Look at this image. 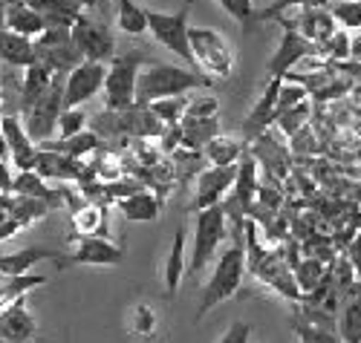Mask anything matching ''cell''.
<instances>
[{"mask_svg":"<svg viewBox=\"0 0 361 343\" xmlns=\"http://www.w3.org/2000/svg\"><path fill=\"white\" fill-rule=\"evenodd\" d=\"M200 87H214V81H208L197 70H185V67L145 64L136 78V107H150L159 99L185 96L188 89H200Z\"/></svg>","mask_w":361,"mask_h":343,"instance_id":"1","label":"cell"},{"mask_svg":"<svg viewBox=\"0 0 361 343\" xmlns=\"http://www.w3.org/2000/svg\"><path fill=\"white\" fill-rule=\"evenodd\" d=\"M243 280H246V248H243V242H231L220 254L212 277H208V283L202 286V297L197 306V320H202L214 306L231 300L237 294V289L243 286Z\"/></svg>","mask_w":361,"mask_h":343,"instance_id":"2","label":"cell"},{"mask_svg":"<svg viewBox=\"0 0 361 343\" xmlns=\"http://www.w3.org/2000/svg\"><path fill=\"white\" fill-rule=\"evenodd\" d=\"M188 44H191V58L194 70L205 75L208 81H226L234 70V52L231 44L226 41L223 32L208 26H188Z\"/></svg>","mask_w":361,"mask_h":343,"instance_id":"3","label":"cell"},{"mask_svg":"<svg viewBox=\"0 0 361 343\" xmlns=\"http://www.w3.org/2000/svg\"><path fill=\"white\" fill-rule=\"evenodd\" d=\"M147 64L145 49H130L125 55H113L104 75V110H133L136 107V78Z\"/></svg>","mask_w":361,"mask_h":343,"instance_id":"4","label":"cell"},{"mask_svg":"<svg viewBox=\"0 0 361 343\" xmlns=\"http://www.w3.org/2000/svg\"><path fill=\"white\" fill-rule=\"evenodd\" d=\"M255 199H257V159H255L252 153H243L231 191L220 202V208L226 213V225H231V239L234 242H243L246 220H249V213H252Z\"/></svg>","mask_w":361,"mask_h":343,"instance_id":"5","label":"cell"},{"mask_svg":"<svg viewBox=\"0 0 361 343\" xmlns=\"http://www.w3.org/2000/svg\"><path fill=\"white\" fill-rule=\"evenodd\" d=\"M226 234H228V225H226V213H223L220 205L205 208V211H197V220H194V242H191V263H188V271H191L194 277H200V274L205 271V266L217 257Z\"/></svg>","mask_w":361,"mask_h":343,"instance_id":"6","label":"cell"},{"mask_svg":"<svg viewBox=\"0 0 361 343\" xmlns=\"http://www.w3.org/2000/svg\"><path fill=\"white\" fill-rule=\"evenodd\" d=\"M64 78L67 75H55L44 96L29 110H23L20 121H23L29 139H32L35 144L49 142L58 133V116H61V110H64Z\"/></svg>","mask_w":361,"mask_h":343,"instance_id":"7","label":"cell"},{"mask_svg":"<svg viewBox=\"0 0 361 343\" xmlns=\"http://www.w3.org/2000/svg\"><path fill=\"white\" fill-rule=\"evenodd\" d=\"M188 12H191V4H185L179 12L145 9V18H147V32L157 38V44H162L165 49H171L176 58H183L185 64L194 70L191 44H188Z\"/></svg>","mask_w":361,"mask_h":343,"instance_id":"8","label":"cell"},{"mask_svg":"<svg viewBox=\"0 0 361 343\" xmlns=\"http://www.w3.org/2000/svg\"><path fill=\"white\" fill-rule=\"evenodd\" d=\"M35 61L52 75H67L81 64L84 55L78 52L70 29H44L35 38Z\"/></svg>","mask_w":361,"mask_h":343,"instance_id":"9","label":"cell"},{"mask_svg":"<svg viewBox=\"0 0 361 343\" xmlns=\"http://www.w3.org/2000/svg\"><path fill=\"white\" fill-rule=\"evenodd\" d=\"M70 35L78 46V52L84 55V61H99V64H110L116 55V38L110 32V26L104 20L90 18L87 12L75 20V26L70 29Z\"/></svg>","mask_w":361,"mask_h":343,"instance_id":"10","label":"cell"},{"mask_svg":"<svg viewBox=\"0 0 361 343\" xmlns=\"http://www.w3.org/2000/svg\"><path fill=\"white\" fill-rule=\"evenodd\" d=\"M32 170L41 179H47V182H78V185L96 182L93 168H90L84 159H73V156L55 153V150H44V147H38Z\"/></svg>","mask_w":361,"mask_h":343,"instance_id":"11","label":"cell"},{"mask_svg":"<svg viewBox=\"0 0 361 343\" xmlns=\"http://www.w3.org/2000/svg\"><path fill=\"white\" fill-rule=\"evenodd\" d=\"M104 75H107V64L81 61V64L73 73H67V78H64V107H81L84 101L99 96L102 87H104Z\"/></svg>","mask_w":361,"mask_h":343,"instance_id":"12","label":"cell"},{"mask_svg":"<svg viewBox=\"0 0 361 343\" xmlns=\"http://www.w3.org/2000/svg\"><path fill=\"white\" fill-rule=\"evenodd\" d=\"M125 248L113 242L110 237H78V245L73 254H64L61 266H122Z\"/></svg>","mask_w":361,"mask_h":343,"instance_id":"13","label":"cell"},{"mask_svg":"<svg viewBox=\"0 0 361 343\" xmlns=\"http://www.w3.org/2000/svg\"><path fill=\"white\" fill-rule=\"evenodd\" d=\"M237 165H226V168H205L200 170L197 176V194H194V202H191V211H205V208H214L226 199V194L231 191V185L237 179Z\"/></svg>","mask_w":361,"mask_h":343,"instance_id":"14","label":"cell"},{"mask_svg":"<svg viewBox=\"0 0 361 343\" xmlns=\"http://www.w3.org/2000/svg\"><path fill=\"white\" fill-rule=\"evenodd\" d=\"M38 335V320L26 308V294L0 306V340L4 343H32Z\"/></svg>","mask_w":361,"mask_h":343,"instance_id":"15","label":"cell"},{"mask_svg":"<svg viewBox=\"0 0 361 343\" xmlns=\"http://www.w3.org/2000/svg\"><path fill=\"white\" fill-rule=\"evenodd\" d=\"M312 55H318L315 44H310L304 35H298L295 29H283L275 55L269 58V75H272V78H286L300 64V61H307Z\"/></svg>","mask_w":361,"mask_h":343,"instance_id":"16","label":"cell"},{"mask_svg":"<svg viewBox=\"0 0 361 343\" xmlns=\"http://www.w3.org/2000/svg\"><path fill=\"white\" fill-rule=\"evenodd\" d=\"M281 81L283 78H272L266 84V89L260 92V99L255 104V110L249 113V118L240 124V139L246 144H252L257 136H263L269 127L275 124V116H278V89H281Z\"/></svg>","mask_w":361,"mask_h":343,"instance_id":"17","label":"cell"},{"mask_svg":"<svg viewBox=\"0 0 361 343\" xmlns=\"http://www.w3.org/2000/svg\"><path fill=\"white\" fill-rule=\"evenodd\" d=\"M278 23L283 29H295L298 35H304L315 46H321L329 35L338 32V23L329 15V9H298L295 18H278Z\"/></svg>","mask_w":361,"mask_h":343,"instance_id":"18","label":"cell"},{"mask_svg":"<svg viewBox=\"0 0 361 343\" xmlns=\"http://www.w3.org/2000/svg\"><path fill=\"white\" fill-rule=\"evenodd\" d=\"M0 133H4V139H6L12 165L18 170H32L35 156H38V144L29 139L23 121L18 116H0Z\"/></svg>","mask_w":361,"mask_h":343,"instance_id":"19","label":"cell"},{"mask_svg":"<svg viewBox=\"0 0 361 343\" xmlns=\"http://www.w3.org/2000/svg\"><path fill=\"white\" fill-rule=\"evenodd\" d=\"M336 332L344 343H361V283H355L338 294V315H336Z\"/></svg>","mask_w":361,"mask_h":343,"instance_id":"20","label":"cell"},{"mask_svg":"<svg viewBox=\"0 0 361 343\" xmlns=\"http://www.w3.org/2000/svg\"><path fill=\"white\" fill-rule=\"evenodd\" d=\"M58 263L61 266L64 260V251H58V248H49V245H26L15 254H4L0 257V274H9V277H18V274H29L35 266L41 263Z\"/></svg>","mask_w":361,"mask_h":343,"instance_id":"21","label":"cell"},{"mask_svg":"<svg viewBox=\"0 0 361 343\" xmlns=\"http://www.w3.org/2000/svg\"><path fill=\"white\" fill-rule=\"evenodd\" d=\"M12 194L41 199V202H47L52 211L64 205V188H49L47 179H41L35 170H18L15 182H12Z\"/></svg>","mask_w":361,"mask_h":343,"instance_id":"22","label":"cell"},{"mask_svg":"<svg viewBox=\"0 0 361 343\" xmlns=\"http://www.w3.org/2000/svg\"><path fill=\"white\" fill-rule=\"evenodd\" d=\"M26 4L44 18L47 29H73L84 15V9L73 0H26Z\"/></svg>","mask_w":361,"mask_h":343,"instance_id":"23","label":"cell"},{"mask_svg":"<svg viewBox=\"0 0 361 343\" xmlns=\"http://www.w3.org/2000/svg\"><path fill=\"white\" fill-rule=\"evenodd\" d=\"M6 29L23 38H38L44 32V18L26 4V0H6Z\"/></svg>","mask_w":361,"mask_h":343,"instance_id":"24","label":"cell"},{"mask_svg":"<svg viewBox=\"0 0 361 343\" xmlns=\"http://www.w3.org/2000/svg\"><path fill=\"white\" fill-rule=\"evenodd\" d=\"M44 150H55V153H64V156H73V159H84L90 153H102V150H110V144L104 139H99L93 130H81L70 139H49L44 144H38Z\"/></svg>","mask_w":361,"mask_h":343,"instance_id":"25","label":"cell"},{"mask_svg":"<svg viewBox=\"0 0 361 343\" xmlns=\"http://www.w3.org/2000/svg\"><path fill=\"white\" fill-rule=\"evenodd\" d=\"M73 228L78 237H110V225H107V205L99 202H81L73 211Z\"/></svg>","mask_w":361,"mask_h":343,"instance_id":"26","label":"cell"},{"mask_svg":"<svg viewBox=\"0 0 361 343\" xmlns=\"http://www.w3.org/2000/svg\"><path fill=\"white\" fill-rule=\"evenodd\" d=\"M0 61L9 67H29L35 64V41L15 35L9 29H0Z\"/></svg>","mask_w":361,"mask_h":343,"instance_id":"27","label":"cell"},{"mask_svg":"<svg viewBox=\"0 0 361 343\" xmlns=\"http://www.w3.org/2000/svg\"><path fill=\"white\" fill-rule=\"evenodd\" d=\"M179 136L183 144L194 153H200L214 136H220V121L217 118H197V116H183L179 121Z\"/></svg>","mask_w":361,"mask_h":343,"instance_id":"28","label":"cell"},{"mask_svg":"<svg viewBox=\"0 0 361 343\" xmlns=\"http://www.w3.org/2000/svg\"><path fill=\"white\" fill-rule=\"evenodd\" d=\"M185 277V228L179 225L173 231V242H171V251L165 257V289L168 297H173L179 292V283Z\"/></svg>","mask_w":361,"mask_h":343,"instance_id":"29","label":"cell"},{"mask_svg":"<svg viewBox=\"0 0 361 343\" xmlns=\"http://www.w3.org/2000/svg\"><path fill=\"white\" fill-rule=\"evenodd\" d=\"M246 142L243 139H234V136H214L212 142L205 144V159L212 162L214 168H226V165H237L240 159H243V153H246Z\"/></svg>","mask_w":361,"mask_h":343,"instance_id":"30","label":"cell"},{"mask_svg":"<svg viewBox=\"0 0 361 343\" xmlns=\"http://www.w3.org/2000/svg\"><path fill=\"white\" fill-rule=\"evenodd\" d=\"M118 208H122V213L133 223H150V220H157V216L162 213V202L150 191H142V188L133 191L125 199H118Z\"/></svg>","mask_w":361,"mask_h":343,"instance_id":"31","label":"cell"},{"mask_svg":"<svg viewBox=\"0 0 361 343\" xmlns=\"http://www.w3.org/2000/svg\"><path fill=\"white\" fill-rule=\"evenodd\" d=\"M52 73L44 67V64H38V61H35V64H29L26 70H23V87H20V113L23 110H29V107H32L41 96H44V92H47V87L52 84Z\"/></svg>","mask_w":361,"mask_h":343,"instance_id":"32","label":"cell"},{"mask_svg":"<svg viewBox=\"0 0 361 343\" xmlns=\"http://www.w3.org/2000/svg\"><path fill=\"white\" fill-rule=\"evenodd\" d=\"M47 283V277L44 274H18V277H9V274H0V306H6L12 303L15 297L20 294H29L35 286H44Z\"/></svg>","mask_w":361,"mask_h":343,"instance_id":"33","label":"cell"},{"mask_svg":"<svg viewBox=\"0 0 361 343\" xmlns=\"http://www.w3.org/2000/svg\"><path fill=\"white\" fill-rule=\"evenodd\" d=\"M116 26L122 29L125 35H145L147 32V18H145V6H139L136 0H118V15H116Z\"/></svg>","mask_w":361,"mask_h":343,"instance_id":"34","label":"cell"},{"mask_svg":"<svg viewBox=\"0 0 361 343\" xmlns=\"http://www.w3.org/2000/svg\"><path fill=\"white\" fill-rule=\"evenodd\" d=\"M326 6H329V0H272L269 6L255 9L252 23L278 20V18H283V12H292V9H326Z\"/></svg>","mask_w":361,"mask_h":343,"instance_id":"35","label":"cell"},{"mask_svg":"<svg viewBox=\"0 0 361 343\" xmlns=\"http://www.w3.org/2000/svg\"><path fill=\"white\" fill-rule=\"evenodd\" d=\"M326 277V263L318 257H304L295 266V283L300 289V294H310L321 286V280Z\"/></svg>","mask_w":361,"mask_h":343,"instance_id":"36","label":"cell"},{"mask_svg":"<svg viewBox=\"0 0 361 343\" xmlns=\"http://www.w3.org/2000/svg\"><path fill=\"white\" fill-rule=\"evenodd\" d=\"M289 323H292L295 335H298V337H304L307 343H344V340H341V335H338L336 329H326V326L307 323V320L300 318V315H295Z\"/></svg>","mask_w":361,"mask_h":343,"instance_id":"37","label":"cell"},{"mask_svg":"<svg viewBox=\"0 0 361 343\" xmlns=\"http://www.w3.org/2000/svg\"><path fill=\"white\" fill-rule=\"evenodd\" d=\"M310 116H312V107L304 101V104H298V107H289V110H281L278 116H275V124L283 130V136H295L298 130H304L307 127V121H310Z\"/></svg>","mask_w":361,"mask_h":343,"instance_id":"38","label":"cell"},{"mask_svg":"<svg viewBox=\"0 0 361 343\" xmlns=\"http://www.w3.org/2000/svg\"><path fill=\"white\" fill-rule=\"evenodd\" d=\"M150 113H154L165 127L168 124H179L183 121V116H185V110H188V99L185 96H176V99H159V101H154L147 107Z\"/></svg>","mask_w":361,"mask_h":343,"instance_id":"39","label":"cell"},{"mask_svg":"<svg viewBox=\"0 0 361 343\" xmlns=\"http://www.w3.org/2000/svg\"><path fill=\"white\" fill-rule=\"evenodd\" d=\"M329 15L336 18L338 29H353V32H361V0H341V4L326 6Z\"/></svg>","mask_w":361,"mask_h":343,"instance_id":"40","label":"cell"},{"mask_svg":"<svg viewBox=\"0 0 361 343\" xmlns=\"http://www.w3.org/2000/svg\"><path fill=\"white\" fill-rule=\"evenodd\" d=\"M130 332L136 337H142V340L154 337V332H157V311L150 308L147 303H139V306L130 308Z\"/></svg>","mask_w":361,"mask_h":343,"instance_id":"41","label":"cell"},{"mask_svg":"<svg viewBox=\"0 0 361 343\" xmlns=\"http://www.w3.org/2000/svg\"><path fill=\"white\" fill-rule=\"evenodd\" d=\"M81 130H87V113L81 107H64L58 116V139H70Z\"/></svg>","mask_w":361,"mask_h":343,"instance_id":"42","label":"cell"},{"mask_svg":"<svg viewBox=\"0 0 361 343\" xmlns=\"http://www.w3.org/2000/svg\"><path fill=\"white\" fill-rule=\"evenodd\" d=\"M318 55H324L329 61H347L350 58V35H347V29H338L336 35H329L318 46Z\"/></svg>","mask_w":361,"mask_h":343,"instance_id":"43","label":"cell"},{"mask_svg":"<svg viewBox=\"0 0 361 343\" xmlns=\"http://www.w3.org/2000/svg\"><path fill=\"white\" fill-rule=\"evenodd\" d=\"M310 99V89L304 84H295V81H281V89H278V113L281 110H289V107H298Z\"/></svg>","mask_w":361,"mask_h":343,"instance_id":"44","label":"cell"},{"mask_svg":"<svg viewBox=\"0 0 361 343\" xmlns=\"http://www.w3.org/2000/svg\"><path fill=\"white\" fill-rule=\"evenodd\" d=\"M217 4L223 6V12H226L228 18H234L243 29L255 26V23H252V20H255V4H252V0H217Z\"/></svg>","mask_w":361,"mask_h":343,"instance_id":"45","label":"cell"},{"mask_svg":"<svg viewBox=\"0 0 361 343\" xmlns=\"http://www.w3.org/2000/svg\"><path fill=\"white\" fill-rule=\"evenodd\" d=\"M217 113H220V104L212 96L188 101V110H185V116H197V118H217Z\"/></svg>","mask_w":361,"mask_h":343,"instance_id":"46","label":"cell"},{"mask_svg":"<svg viewBox=\"0 0 361 343\" xmlns=\"http://www.w3.org/2000/svg\"><path fill=\"white\" fill-rule=\"evenodd\" d=\"M249 337H252V323H246V320H234L217 343H249Z\"/></svg>","mask_w":361,"mask_h":343,"instance_id":"47","label":"cell"},{"mask_svg":"<svg viewBox=\"0 0 361 343\" xmlns=\"http://www.w3.org/2000/svg\"><path fill=\"white\" fill-rule=\"evenodd\" d=\"M347 260H350V266H353V271H355V280L361 283V231L353 237V242L347 245Z\"/></svg>","mask_w":361,"mask_h":343,"instance_id":"48","label":"cell"},{"mask_svg":"<svg viewBox=\"0 0 361 343\" xmlns=\"http://www.w3.org/2000/svg\"><path fill=\"white\" fill-rule=\"evenodd\" d=\"M18 231H20V223H15V220L0 223V242H4V239H9V237H15Z\"/></svg>","mask_w":361,"mask_h":343,"instance_id":"49","label":"cell"},{"mask_svg":"<svg viewBox=\"0 0 361 343\" xmlns=\"http://www.w3.org/2000/svg\"><path fill=\"white\" fill-rule=\"evenodd\" d=\"M0 159H4V162H9V147H6V139H4V133H0Z\"/></svg>","mask_w":361,"mask_h":343,"instance_id":"50","label":"cell"},{"mask_svg":"<svg viewBox=\"0 0 361 343\" xmlns=\"http://www.w3.org/2000/svg\"><path fill=\"white\" fill-rule=\"evenodd\" d=\"M0 29H6V0H0Z\"/></svg>","mask_w":361,"mask_h":343,"instance_id":"51","label":"cell"},{"mask_svg":"<svg viewBox=\"0 0 361 343\" xmlns=\"http://www.w3.org/2000/svg\"><path fill=\"white\" fill-rule=\"evenodd\" d=\"M73 4H78L81 9H93V6H99V0H73Z\"/></svg>","mask_w":361,"mask_h":343,"instance_id":"52","label":"cell"},{"mask_svg":"<svg viewBox=\"0 0 361 343\" xmlns=\"http://www.w3.org/2000/svg\"><path fill=\"white\" fill-rule=\"evenodd\" d=\"M298 343H307V340H304V337H298Z\"/></svg>","mask_w":361,"mask_h":343,"instance_id":"53","label":"cell"},{"mask_svg":"<svg viewBox=\"0 0 361 343\" xmlns=\"http://www.w3.org/2000/svg\"><path fill=\"white\" fill-rule=\"evenodd\" d=\"M0 343H4V340H0Z\"/></svg>","mask_w":361,"mask_h":343,"instance_id":"54","label":"cell"}]
</instances>
